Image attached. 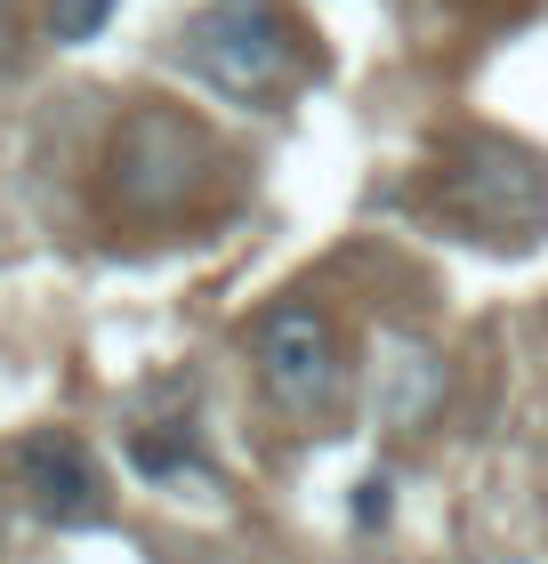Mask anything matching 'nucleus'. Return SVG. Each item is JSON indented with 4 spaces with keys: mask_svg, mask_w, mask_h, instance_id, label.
Instances as JSON below:
<instances>
[{
    "mask_svg": "<svg viewBox=\"0 0 548 564\" xmlns=\"http://www.w3.org/2000/svg\"><path fill=\"white\" fill-rule=\"evenodd\" d=\"M106 170H114V194L129 202V210H178V202L202 186V170H211V145H202V130L186 113L138 106L114 130Z\"/></svg>",
    "mask_w": 548,
    "mask_h": 564,
    "instance_id": "obj_2",
    "label": "nucleus"
},
{
    "mask_svg": "<svg viewBox=\"0 0 548 564\" xmlns=\"http://www.w3.org/2000/svg\"><path fill=\"white\" fill-rule=\"evenodd\" d=\"M121 9V0H57V9H49V33H57L65 48H82V41H97L106 33V17Z\"/></svg>",
    "mask_w": 548,
    "mask_h": 564,
    "instance_id": "obj_6",
    "label": "nucleus"
},
{
    "mask_svg": "<svg viewBox=\"0 0 548 564\" xmlns=\"http://www.w3.org/2000/svg\"><path fill=\"white\" fill-rule=\"evenodd\" d=\"M452 210L476 226H533L548 210V177L508 145H468V162L452 170Z\"/></svg>",
    "mask_w": 548,
    "mask_h": 564,
    "instance_id": "obj_5",
    "label": "nucleus"
},
{
    "mask_svg": "<svg viewBox=\"0 0 548 564\" xmlns=\"http://www.w3.org/2000/svg\"><path fill=\"white\" fill-rule=\"evenodd\" d=\"M17 484L49 524H97L106 517V484H97V459H89L82 435H57V427L24 435L17 444Z\"/></svg>",
    "mask_w": 548,
    "mask_h": 564,
    "instance_id": "obj_4",
    "label": "nucleus"
},
{
    "mask_svg": "<svg viewBox=\"0 0 548 564\" xmlns=\"http://www.w3.org/2000/svg\"><path fill=\"white\" fill-rule=\"evenodd\" d=\"M250 355H258V379H267V395L282 412L315 420L339 403V330H331L323 306H307V299L267 306L250 330Z\"/></svg>",
    "mask_w": 548,
    "mask_h": 564,
    "instance_id": "obj_3",
    "label": "nucleus"
},
{
    "mask_svg": "<svg viewBox=\"0 0 548 564\" xmlns=\"http://www.w3.org/2000/svg\"><path fill=\"white\" fill-rule=\"evenodd\" d=\"M186 57L226 97H275L299 73V33L282 24L275 0H211L186 24Z\"/></svg>",
    "mask_w": 548,
    "mask_h": 564,
    "instance_id": "obj_1",
    "label": "nucleus"
}]
</instances>
